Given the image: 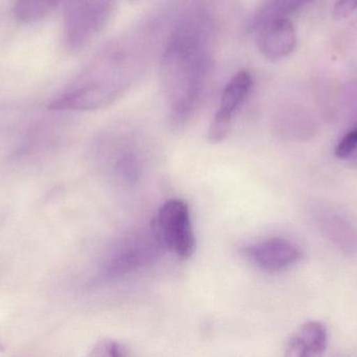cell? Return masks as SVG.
I'll list each match as a JSON object with an SVG mask.
<instances>
[{
  "label": "cell",
  "mask_w": 357,
  "mask_h": 357,
  "mask_svg": "<svg viewBox=\"0 0 357 357\" xmlns=\"http://www.w3.org/2000/svg\"><path fill=\"white\" fill-rule=\"evenodd\" d=\"M253 79L245 71L235 73L226 84L220 96V107L208 129L207 138L211 144H220L230 133L233 119L245 104L251 92Z\"/></svg>",
  "instance_id": "obj_6"
},
{
  "label": "cell",
  "mask_w": 357,
  "mask_h": 357,
  "mask_svg": "<svg viewBox=\"0 0 357 357\" xmlns=\"http://www.w3.org/2000/svg\"><path fill=\"white\" fill-rule=\"evenodd\" d=\"M312 1L314 0H266L252 16L248 31L255 33L266 23L287 18Z\"/></svg>",
  "instance_id": "obj_10"
},
{
  "label": "cell",
  "mask_w": 357,
  "mask_h": 357,
  "mask_svg": "<svg viewBox=\"0 0 357 357\" xmlns=\"http://www.w3.org/2000/svg\"><path fill=\"white\" fill-rule=\"evenodd\" d=\"M163 247L155 226L123 239L109 254L102 265L105 278H117L154 263Z\"/></svg>",
  "instance_id": "obj_4"
},
{
  "label": "cell",
  "mask_w": 357,
  "mask_h": 357,
  "mask_svg": "<svg viewBox=\"0 0 357 357\" xmlns=\"http://www.w3.org/2000/svg\"><path fill=\"white\" fill-rule=\"evenodd\" d=\"M357 151V127L348 132L337 144L335 154L337 159H347Z\"/></svg>",
  "instance_id": "obj_13"
},
{
  "label": "cell",
  "mask_w": 357,
  "mask_h": 357,
  "mask_svg": "<svg viewBox=\"0 0 357 357\" xmlns=\"http://www.w3.org/2000/svg\"><path fill=\"white\" fill-rule=\"evenodd\" d=\"M260 54L270 61H280L297 48V33L289 19H277L262 25L257 31Z\"/></svg>",
  "instance_id": "obj_8"
},
{
  "label": "cell",
  "mask_w": 357,
  "mask_h": 357,
  "mask_svg": "<svg viewBox=\"0 0 357 357\" xmlns=\"http://www.w3.org/2000/svg\"><path fill=\"white\" fill-rule=\"evenodd\" d=\"M328 345V331L319 321L304 323L291 337L285 347V356L289 357L321 356Z\"/></svg>",
  "instance_id": "obj_9"
},
{
  "label": "cell",
  "mask_w": 357,
  "mask_h": 357,
  "mask_svg": "<svg viewBox=\"0 0 357 357\" xmlns=\"http://www.w3.org/2000/svg\"><path fill=\"white\" fill-rule=\"evenodd\" d=\"M91 356H107V357H128L132 356V352L129 348L126 347L121 343L115 341L98 342L90 352Z\"/></svg>",
  "instance_id": "obj_12"
},
{
  "label": "cell",
  "mask_w": 357,
  "mask_h": 357,
  "mask_svg": "<svg viewBox=\"0 0 357 357\" xmlns=\"http://www.w3.org/2000/svg\"><path fill=\"white\" fill-rule=\"evenodd\" d=\"M61 0H17L14 15L22 23H31L47 16Z\"/></svg>",
  "instance_id": "obj_11"
},
{
  "label": "cell",
  "mask_w": 357,
  "mask_h": 357,
  "mask_svg": "<svg viewBox=\"0 0 357 357\" xmlns=\"http://www.w3.org/2000/svg\"><path fill=\"white\" fill-rule=\"evenodd\" d=\"M165 249L181 261L192 257L197 247L190 210L182 199L165 201L159 210L154 224Z\"/></svg>",
  "instance_id": "obj_5"
},
{
  "label": "cell",
  "mask_w": 357,
  "mask_h": 357,
  "mask_svg": "<svg viewBox=\"0 0 357 357\" xmlns=\"http://www.w3.org/2000/svg\"><path fill=\"white\" fill-rule=\"evenodd\" d=\"M4 348L2 347L1 345H0V352L3 351Z\"/></svg>",
  "instance_id": "obj_15"
},
{
  "label": "cell",
  "mask_w": 357,
  "mask_h": 357,
  "mask_svg": "<svg viewBox=\"0 0 357 357\" xmlns=\"http://www.w3.org/2000/svg\"><path fill=\"white\" fill-rule=\"evenodd\" d=\"M357 10V0H337L333 6L335 18H346Z\"/></svg>",
  "instance_id": "obj_14"
},
{
  "label": "cell",
  "mask_w": 357,
  "mask_h": 357,
  "mask_svg": "<svg viewBox=\"0 0 357 357\" xmlns=\"http://www.w3.org/2000/svg\"><path fill=\"white\" fill-rule=\"evenodd\" d=\"M115 0H67L63 15V36L67 50L79 52L106 27Z\"/></svg>",
  "instance_id": "obj_3"
},
{
  "label": "cell",
  "mask_w": 357,
  "mask_h": 357,
  "mask_svg": "<svg viewBox=\"0 0 357 357\" xmlns=\"http://www.w3.org/2000/svg\"><path fill=\"white\" fill-rule=\"evenodd\" d=\"M215 19L209 6L195 3L178 17L162 52L161 80L169 121L182 127L203 96L211 71Z\"/></svg>",
  "instance_id": "obj_1"
},
{
  "label": "cell",
  "mask_w": 357,
  "mask_h": 357,
  "mask_svg": "<svg viewBox=\"0 0 357 357\" xmlns=\"http://www.w3.org/2000/svg\"><path fill=\"white\" fill-rule=\"evenodd\" d=\"M243 256L264 272H279L298 263L301 252L291 241L276 237L245 247Z\"/></svg>",
  "instance_id": "obj_7"
},
{
  "label": "cell",
  "mask_w": 357,
  "mask_h": 357,
  "mask_svg": "<svg viewBox=\"0 0 357 357\" xmlns=\"http://www.w3.org/2000/svg\"><path fill=\"white\" fill-rule=\"evenodd\" d=\"M153 46L149 27L109 42L50 103L54 111H94L125 96L146 71Z\"/></svg>",
  "instance_id": "obj_2"
}]
</instances>
